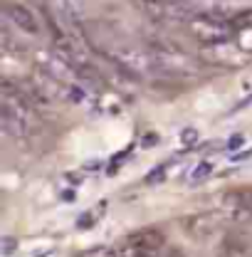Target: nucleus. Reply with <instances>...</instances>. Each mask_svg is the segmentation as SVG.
<instances>
[{
    "label": "nucleus",
    "mask_w": 252,
    "mask_h": 257,
    "mask_svg": "<svg viewBox=\"0 0 252 257\" xmlns=\"http://www.w3.org/2000/svg\"><path fill=\"white\" fill-rule=\"evenodd\" d=\"M64 178L72 183V186H82L84 183V176L82 173H74V171H69V173H64Z\"/></svg>",
    "instance_id": "4468645a"
},
{
    "label": "nucleus",
    "mask_w": 252,
    "mask_h": 257,
    "mask_svg": "<svg viewBox=\"0 0 252 257\" xmlns=\"http://www.w3.org/2000/svg\"><path fill=\"white\" fill-rule=\"evenodd\" d=\"M218 223H220V215L218 213L215 215H193V218L186 220V230H188L193 237L205 240V237H210L218 230Z\"/></svg>",
    "instance_id": "6e6552de"
},
{
    "label": "nucleus",
    "mask_w": 252,
    "mask_h": 257,
    "mask_svg": "<svg viewBox=\"0 0 252 257\" xmlns=\"http://www.w3.org/2000/svg\"><path fill=\"white\" fill-rule=\"evenodd\" d=\"M101 168V161H89V163H84V171H99Z\"/></svg>",
    "instance_id": "a211bd4d"
},
{
    "label": "nucleus",
    "mask_w": 252,
    "mask_h": 257,
    "mask_svg": "<svg viewBox=\"0 0 252 257\" xmlns=\"http://www.w3.org/2000/svg\"><path fill=\"white\" fill-rule=\"evenodd\" d=\"M188 32L203 45V47H210V45H220V42H230L235 40V25L220 20V18H213V15H205V13H198L188 25Z\"/></svg>",
    "instance_id": "7ed1b4c3"
},
{
    "label": "nucleus",
    "mask_w": 252,
    "mask_h": 257,
    "mask_svg": "<svg viewBox=\"0 0 252 257\" xmlns=\"http://www.w3.org/2000/svg\"><path fill=\"white\" fill-rule=\"evenodd\" d=\"M242 144H245V136H242V134H235V136H232V139L227 141V149L232 151V149H240Z\"/></svg>",
    "instance_id": "dca6fc26"
},
{
    "label": "nucleus",
    "mask_w": 252,
    "mask_h": 257,
    "mask_svg": "<svg viewBox=\"0 0 252 257\" xmlns=\"http://www.w3.org/2000/svg\"><path fill=\"white\" fill-rule=\"evenodd\" d=\"M149 50L154 55V60L158 62V67L171 77H178V79H190V77H198L203 72V60L190 55L188 50H183L181 45L166 40V37H151L149 40Z\"/></svg>",
    "instance_id": "f257e3e1"
},
{
    "label": "nucleus",
    "mask_w": 252,
    "mask_h": 257,
    "mask_svg": "<svg viewBox=\"0 0 252 257\" xmlns=\"http://www.w3.org/2000/svg\"><path fill=\"white\" fill-rule=\"evenodd\" d=\"M3 18H5V23H10L15 30H20V32H28V35H37L40 32V23H37L35 13H32L28 5L8 3L3 8Z\"/></svg>",
    "instance_id": "423d86ee"
},
{
    "label": "nucleus",
    "mask_w": 252,
    "mask_h": 257,
    "mask_svg": "<svg viewBox=\"0 0 252 257\" xmlns=\"http://www.w3.org/2000/svg\"><path fill=\"white\" fill-rule=\"evenodd\" d=\"M200 60L210 64H220V67H245L250 62V55H245L232 40L230 42H220V45H210L200 50Z\"/></svg>",
    "instance_id": "39448f33"
},
{
    "label": "nucleus",
    "mask_w": 252,
    "mask_h": 257,
    "mask_svg": "<svg viewBox=\"0 0 252 257\" xmlns=\"http://www.w3.org/2000/svg\"><path fill=\"white\" fill-rule=\"evenodd\" d=\"M213 171H215V166H213L210 161H200V163L190 171V181H193V183H205V181L213 176Z\"/></svg>",
    "instance_id": "9b49d317"
},
{
    "label": "nucleus",
    "mask_w": 252,
    "mask_h": 257,
    "mask_svg": "<svg viewBox=\"0 0 252 257\" xmlns=\"http://www.w3.org/2000/svg\"><path fill=\"white\" fill-rule=\"evenodd\" d=\"M218 257H252V240L240 230H230L222 237Z\"/></svg>",
    "instance_id": "0eeeda50"
},
{
    "label": "nucleus",
    "mask_w": 252,
    "mask_h": 257,
    "mask_svg": "<svg viewBox=\"0 0 252 257\" xmlns=\"http://www.w3.org/2000/svg\"><path fill=\"white\" fill-rule=\"evenodd\" d=\"M156 141H158L156 134H146L144 141H141V146H144V149H151V146H156Z\"/></svg>",
    "instance_id": "f3484780"
},
{
    "label": "nucleus",
    "mask_w": 252,
    "mask_h": 257,
    "mask_svg": "<svg viewBox=\"0 0 252 257\" xmlns=\"http://www.w3.org/2000/svg\"><path fill=\"white\" fill-rule=\"evenodd\" d=\"M218 215L227 223L247 225L252 220V193L250 191H230L222 195Z\"/></svg>",
    "instance_id": "20e7f679"
},
{
    "label": "nucleus",
    "mask_w": 252,
    "mask_h": 257,
    "mask_svg": "<svg viewBox=\"0 0 252 257\" xmlns=\"http://www.w3.org/2000/svg\"><path fill=\"white\" fill-rule=\"evenodd\" d=\"M245 55L252 57V25H245V28H237L235 32V40H232Z\"/></svg>",
    "instance_id": "1a4fd4ad"
},
{
    "label": "nucleus",
    "mask_w": 252,
    "mask_h": 257,
    "mask_svg": "<svg viewBox=\"0 0 252 257\" xmlns=\"http://www.w3.org/2000/svg\"><path fill=\"white\" fill-rule=\"evenodd\" d=\"M62 198H64V203H72V200H74V191H64Z\"/></svg>",
    "instance_id": "6ab92c4d"
},
{
    "label": "nucleus",
    "mask_w": 252,
    "mask_h": 257,
    "mask_svg": "<svg viewBox=\"0 0 252 257\" xmlns=\"http://www.w3.org/2000/svg\"><path fill=\"white\" fill-rule=\"evenodd\" d=\"M136 8L156 25H188L200 13L193 0H136Z\"/></svg>",
    "instance_id": "f03ea898"
},
{
    "label": "nucleus",
    "mask_w": 252,
    "mask_h": 257,
    "mask_svg": "<svg viewBox=\"0 0 252 257\" xmlns=\"http://www.w3.org/2000/svg\"><path fill=\"white\" fill-rule=\"evenodd\" d=\"M92 218H94V210H89V213L79 215V218H77V227H79V230H89V227L94 225V220H92Z\"/></svg>",
    "instance_id": "ddd939ff"
},
{
    "label": "nucleus",
    "mask_w": 252,
    "mask_h": 257,
    "mask_svg": "<svg viewBox=\"0 0 252 257\" xmlns=\"http://www.w3.org/2000/svg\"><path fill=\"white\" fill-rule=\"evenodd\" d=\"M168 168H171V161H163V163H158L154 166L149 173H146V186H156V183H163L166 181V176H168Z\"/></svg>",
    "instance_id": "9d476101"
},
{
    "label": "nucleus",
    "mask_w": 252,
    "mask_h": 257,
    "mask_svg": "<svg viewBox=\"0 0 252 257\" xmlns=\"http://www.w3.org/2000/svg\"><path fill=\"white\" fill-rule=\"evenodd\" d=\"M15 250H18V240L13 235H8V237L0 240V257H13Z\"/></svg>",
    "instance_id": "f8f14e48"
},
{
    "label": "nucleus",
    "mask_w": 252,
    "mask_h": 257,
    "mask_svg": "<svg viewBox=\"0 0 252 257\" xmlns=\"http://www.w3.org/2000/svg\"><path fill=\"white\" fill-rule=\"evenodd\" d=\"M166 257H183V252H181V250H171Z\"/></svg>",
    "instance_id": "aec40b11"
},
{
    "label": "nucleus",
    "mask_w": 252,
    "mask_h": 257,
    "mask_svg": "<svg viewBox=\"0 0 252 257\" xmlns=\"http://www.w3.org/2000/svg\"><path fill=\"white\" fill-rule=\"evenodd\" d=\"M181 139H183V144H193V141H198V131L195 128H183Z\"/></svg>",
    "instance_id": "2eb2a0df"
}]
</instances>
